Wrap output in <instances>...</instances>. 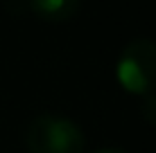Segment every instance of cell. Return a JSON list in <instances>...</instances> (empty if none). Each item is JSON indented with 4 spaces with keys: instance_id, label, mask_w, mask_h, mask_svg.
<instances>
[{
    "instance_id": "obj_4",
    "label": "cell",
    "mask_w": 156,
    "mask_h": 153,
    "mask_svg": "<svg viewBox=\"0 0 156 153\" xmlns=\"http://www.w3.org/2000/svg\"><path fill=\"white\" fill-rule=\"evenodd\" d=\"M140 113L145 117V122L156 126V92L152 95H145L143 101H140Z\"/></svg>"
},
{
    "instance_id": "obj_1",
    "label": "cell",
    "mask_w": 156,
    "mask_h": 153,
    "mask_svg": "<svg viewBox=\"0 0 156 153\" xmlns=\"http://www.w3.org/2000/svg\"><path fill=\"white\" fill-rule=\"evenodd\" d=\"M115 79L122 86V90L136 95V97L156 92V41H129L118 56Z\"/></svg>"
},
{
    "instance_id": "obj_5",
    "label": "cell",
    "mask_w": 156,
    "mask_h": 153,
    "mask_svg": "<svg viewBox=\"0 0 156 153\" xmlns=\"http://www.w3.org/2000/svg\"><path fill=\"white\" fill-rule=\"evenodd\" d=\"M95 153H125L122 149H98Z\"/></svg>"
},
{
    "instance_id": "obj_2",
    "label": "cell",
    "mask_w": 156,
    "mask_h": 153,
    "mask_svg": "<svg viewBox=\"0 0 156 153\" xmlns=\"http://www.w3.org/2000/svg\"><path fill=\"white\" fill-rule=\"evenodd\" d=\"M30 153H84L86 138L73 119L63 115H39L25 131Z\"/></svg>"
},
{
    "instance_id": "obj_3",
    "label": "cell",
    "mask_w": 156,
    "mask_h": 153,
    "mask_svg": "<svg viewBox=\"0 0 156 153\" xmlns=\"http://www.w3.org/2000/svg\"><path fill=\"white\" fill-rule=\"evenodd\" d=\"M82 0H27V7L45 23H66L79 12Z\"/></svg>"
}]
</instances>
